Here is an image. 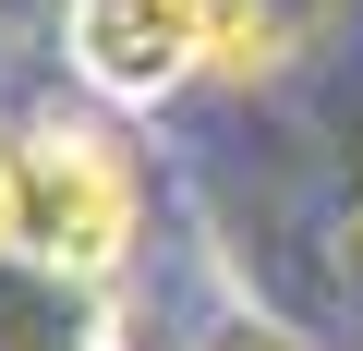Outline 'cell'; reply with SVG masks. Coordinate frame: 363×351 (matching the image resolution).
Wrapping results in <instances>:
<instances>
[{"label":"cell","mask_w":363,"mask_h":351,"mask_svg":"<svg viewBox=\"0 0 363 351\" xmlns=\"http://www.w3.org/2000/svg\"><path fill=\"white\" fill-rule=\"evenodd\" d=\"M133 255V169L85 121H25L0 133V267L49 279H121Z\"/></svg>","instance_id":"1"},{"label":"cell","mask_w":363,"mask_h":351,"mask_svg":"<svg viewBox=\"0 0 363 351\" xmlns=\"http://www.w3.org/2000/svg\"><path fill=\"white\" fill-rule=\"evenodd\" d=\"M61 49L109 109H157V97L218 73L206 0H61Z\"/></svg>","instance_id":"2"},{"label":"cell","mask_w":363,"mask_h":351,"mask_svg":"<svg viewBox=\"0 0 363 351\" xmlns=\"http://www.w3.org/2000/svg\"><path fill=\"white\" fill-rule=\"evenodd\" d=\"M339 13H351V0H206V25H218V73H230V85L291 73Z\"/></svg>","instance_id":"3"},{"label":"cell","mask_w":363,"mask_h":351,"mask_svg":"<svg viewBox=\"0 0 363 351\" xmlns=\"http://www.w3.org/2000/svg\"><path fill=\"white\" fill-rule=\"evenodd\" d=\"M218 351H303V339H291V327H230Z\"/></svg>","instance_id":"4"},{"label":"cell","mask_w":363,"mask_h":351,"mask_svg":"<svg viewBox=\"0 0 363 351\" xmlns=\"http://www.w3.org/2000/svg\"><path fill=\"white\" fill-rule=\"evenodd\" d=\"M351 279H363V206H351Z\"/></svg>","instance_id":"5"}]
</instances>
